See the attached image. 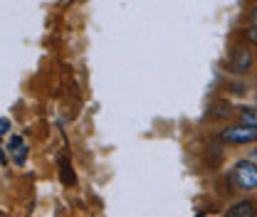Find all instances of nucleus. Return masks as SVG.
I'll use <instances>...</instances> for the list:
<instances>
[{"label": "nucleus", "mask_w": 257, "mask_h": 217, "mask_svg": "<svg viewBox=\"0 0 257 217\" xmlns=\"http://www.w3.org/2000/svg\"><path fill=\"white\" fill-rule=\"evenodd\" d=\"M10 158H13V163L15 165H25V158H28V146H25V141H23V136H10V141H8V148H5Z\"/></svg>", "instance_id": "20e7f679"}, {"label": "nucleus", "mask_w": 257, "mask_h": 217, "mask_svg": "<svg viewBox=\"0 0 257 217\" xmlns=\"http://www.w3.org/2000/svg\"><path fill=\"white\" fill-rule=\"evenodd\" d=\"M60 178H62L64 185H74V183H77L74 170H72V163H69V158H67V155L60 158Z\"/></svg>", "instance_id": "423d86ee"}, {"label": "nucleus", "mask_w": 257, "mask_h": 217, "mask_svg": "<svg viewBox=\"0 0 257 217\" xmlns=\"http://www.w3.org/2000/svg\"><path fill=\"white\" fill-rule=\"evenodd\" d=\"M252 67H255V50H252L250 42L230 47V55H227V72L230 74L245 77V74L252 72Z\"/></svg>", "instance_id": "f257e3e1"}, {"label": "nucleus", "mask_w": 257, "mask_h": 217, "mask_svg": "<svg viewBox=\"0 0 257 217\" xmlns=\"http://www.w3.org/2000/svg\"><path fill=\"white\" fill-rule=\"evenodd\" d=\"M247 20H250V25H257V3L250 8V15H247Z\"/></svg>", "instance_id": "1a4fd4ad"}, {"label": "nucleus", "mask_w": 257, "mask_h": 217, "mask_svg": "<svg viewBox=\"0 0 257 217\" xmlns=\"http://www.w3.org/2000/svg\"><path fill=\"white\" fill-rule=\"evenodd\" d=\"M227 215L230 217H252V215H257V207H255V202L242 200V202H237L235 207H230Z\"/></svg>", "instance_id": "39448f33"}, {"label": "nucleus", "mask_w": 257, "mask_h": 217, "mask_svg": "<svg viewBox=\"0 0 257 217\" xmlns=\"http://www.w3.org/2000/svg\"><path fill=\"white\" fill-rule=\"evenodd\" d=\"M240 121L257 128V109H242V111H240Z\"/></svg>", "instance_id": "0eeeda50"}, {"label": "nucleus", "mask_w": 257, "mask_h": 217, "mask_svg": "<svg viewBox=\"0 0 257 217\" xmlns=\"http://www.w3.org/2000/svg\"><path fill=\"white\" fill-rule=\"evenodd\" d=\"M8 128H10V121H8V119H0V136L8 133Z\"/></svg>", "instance_id": "9d476101"}, {"label": "nucleus", "mask_w": 257, "mask_h": 217, "mask_svg": "<svg viewBox=\"0 0 257 217\" xmlns=\"http://www.w3.org/2000/svg\"><path fill=\"white\" fill-rule=\"evenodd\" d=\"M220 141H225L227 146H250V143H257V128L242 124V121L225 126L220 131Z\"/></svg>", "instance_id": "7ed1b4c3"}, {"label": "nucleus", "mask_w": 257, "mask_h": 217, "mask_svg": "<svg viewBox=\"0 0 257 217\" xmlns=\"http://www.w3.org/2000/svg\"><path fill=\"white\" fill-rule=\"evenodd\" d=\"M230 180L235 183L237 190H257V163L252 158H245V160H237L230 170Z\"/></svg>", "instance_id": "f03ea898"}, {"label": "nucleus", "mask_w": 257, "mask_h": 217, "mask_svg": "<svg viewBox=\"0 0 257 217\" xmlns=\"http://www.w3.org/2000/svg\"><path fill=\"white\" fill-rule=\"evenodd\" d=\"M245 40H247L252 47H257V25H250V28L245 30Z\"/></svg>", "instance_id": "6e6552de"}, {"label": "nucleus", "mask_w": 257, "mask_h": 217, "mask_svg": "<svg viewBox=\"0 0 257 217\" xmlns=\"http://www.w3.org/2000/svg\"><path fill=\"white\" fill-rule=\"evenodd\" d=\"M247 158H252V160H255V163H257V148H255V151H252V153H250V155H247Z\"/></svg>", "instance_id": "9b49d317"}]
</instances>
